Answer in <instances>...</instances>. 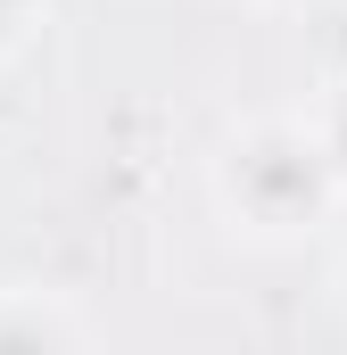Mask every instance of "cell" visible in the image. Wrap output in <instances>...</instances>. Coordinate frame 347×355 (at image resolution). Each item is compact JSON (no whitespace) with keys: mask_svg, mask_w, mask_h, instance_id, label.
<instances>
[{"mask_svg":"<svg viewBox=\"0 0 347 355\" xmlns=\"http://www.w3.org/2000/svg\"><path fill=\"white\" fill-rule=\"evenodd\" d=\"M207 198L240 248H306L347 207L306 116H240L207 157Z\"/></svg>","mask_w":347,"mask_h":355,"instance_id":"obj_1","label":"cell"},{"mask_svg":"<svg viewBox=\"0 0 347 355\" xmlns=\"http://www.w3.org/2000/svg\"><path fill=\"white\" fill-rule=\"evenodd\" d=\"M42 17H50V0H0V67L25 58V42L42 33Z\"/></svg>","mask_w":347,"mask_h":355,"instance_id":"obj_4","label":"cell"},{"mask_svg":"<svg viewBox=\"0 0 347 355\" xmlns=\"http://www.w3.org/2000/svg\"><path fill=\"white\" fill-rule=\"evenodd\" d=\"M306 124H314V141H323V157H331V174H339V198H347V83H331L314 107H306Z\"/></svg>","mask_w":347,"mask_h":355,"instance_id":"obj_3","label":"cell"},{"mask_svg":"<svg viewBox=\"0 0 347 355\" xmlns=\"http://www.w3.org/2000/svg\"><path fill=\"white\" fill-rule=\"evenodd\" d=\"M0 355H91V331L58 289L17 281L0 289Z\"/></svg>","mask_w":347,"mask_h":355,"instance_id":"obj_2","label":"cell"},{"mask_svg":"<svg viewBox=\"0 0 347 355\" xmlns=\"http://www.w3.org/2000/svg\"><path fill=\"white\" fill-rule=\"evenodd\" d=\"M331 297H339V322H347V265H339V281H331Z\"/></svg>","mask_w":347,"mask_h":355,"instance_id":"obj_5","label":"cell"}]
</instances>
